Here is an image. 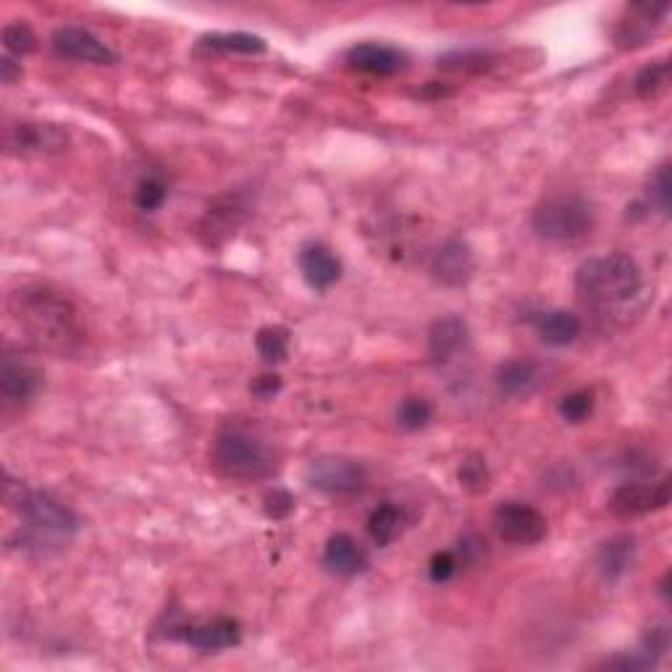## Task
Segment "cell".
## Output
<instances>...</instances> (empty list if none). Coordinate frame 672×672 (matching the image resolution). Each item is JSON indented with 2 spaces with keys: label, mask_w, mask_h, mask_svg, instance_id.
<instances>
[{
  "label": "cell",
  "mask_w": 672,
  "mask_h": 672,
  "mask_svg": "<svg viewBox=\"0 0 672 672\" xmlns=\"http://www.w3.org/2000/svg\"><path fill=\"white\" fill-rule=\"evenodd\" d=\"M0 76H3L5 84L16 82V76H22V67L11 56H3L0 58Z\"/></svg>",
  "instance_id": "35"
},
{
  "label": "cell",
  "mask_w": 672,
  "mask_h": 672,
  "mask_svg": "<svg viewBox=\"0 0 672 672\" xmlns=\"http://www.w3.org/2000/svg\"><path fill=\"white\" fill-rule=\"evenodd\" d=\"M182 638L187 644L192 646V649L197 651H224L231 649V646H237L242 641V631H239V623L231 617H216L211 620V623H200V625H190V628H184Z\"/></svg>",
  "instance_id": "16"
},
{
  "label": "cell",
  "mask_w": 672,
  "mask_h": 672,
  "mask_svg": "<svg viewBox=\"0 0 672 672\" xmlns=\"http://www.w3.org/2000/svg\"><path fill=\"white\" fill-rule=\"evenodd\" d=\"M457 481L460 487L468 491V494H483L489 489V465L481 455H468L460 463V470H457Z\"/></svg>",
  "instance_id": "26"
},
{
  "label": "cell",
  "mask_w": 672,
  "mask_h": 672,
  "mask_svg": "<svg viewBox=\"0 0 672 672\" xmlns=\"http://www.w3.org/2000/svg\"><path fill=\"white\" fill-rule=\"evenodd\" d=\"M670 478H662L657 483L631 481L615 489L610 500V509L617 518H636V515L655 513L664 509L670 504Z\"/></svg>",
  "instance_id": "10"
},
{
  "label": "cell",
  "mask_w": 672,
  "mask_h": 672,
  "mask_svg": "<svg viewBox=\"0 0 672 672\" xmlns=\"http://www.w3.org/2000/svg\"><path fill=\"white\" fill-rule=\"evenodd\" d=\"M255 350L266 363H284L289 355V332L284 326H263L255 336Z\"/></svg>",
  "instance_id": "24"
},
{
  "label": "cell",
  "mask_w": 672,
  "mask_h": 672,
  "mask_svg": "<svg viewBox=\"0 0 672 672\" xmlns=\"http://www.w3.org/2000/svg\"><path fill=\"white\" fill-rule=\"evenodd\" d=\"M53 50L58 56L71 58V61L98 63V67H108V63L119 61V56L100 37H95L93 32L82 27H58L53 32Z\"/></svg>",
  "instance_id": "12"
},
{
  "label": "cell",
  "mask_w": 672,
  "mask_h": 672,
  "mask_svg": "<svg viewBox=\"0 0 672 672\" xmlns=\"http://www.w3.org/2000/svg\"><path fill=\"white\" fill-rule=\"evenodd\" d=\"M649 197H651V205H657L659 213H662V216H668L670 197H672V182H670V166L668 164L659 166L655 171V177H651Z\"/></svg>",
  "instance_id": "31"
},
{
  "label": "cell",
  "mask_w": 672,
  "mask_h": 672,
  "mask_svg": "<svg viewBox=\"0 0 672 672\" xmlns=\"http://www.w3.org/2000/svg\"><path fill=\"white\" fill-rule=\"evenodd\" d=\"M9 308L40 350L53 355H74L80 350L84 339L80 313L63 295L35 284L16 289L9 297Z\"/></svg>",
  "instance_id": "1"
},
{
  "label": "cell",
  "mask_w": 672,
  "mask_h": 672,
  "mask_svg": "<svg viewBox=\"0 0 672 672\" xmlns=\"http://www.w3.org/2000/svg\"><path fill=\"white\" fill-rule=\"evenodd\" d=\"M347 63L352 69L363 71V74L392 76L405 69V53H399L397 48H389V45L360 43L347 50Z\"/></svg>",
  "instance_id": "17"
},
{
  "label": "cell",
  "mask_w": 672,
  "mask_h": 672,
  "mask_svg": "<svg viewBox=\"0 0 672 672\" xmlns=\"http://www.w3.org/2000/svg\"><path fill=\"white\" fill-rule=\"evenodd\" d=\"M580 319L571 310H547L536 319V332L549 347H567L580 336Z\"/></svg>",
  "instance_id": "21"
},
{
  "label": "cell",
  "mask_w": 672,
  "mask_h": 672,
  "mask_svg": "<svg viewBox=\"0 0 672 672\" xmlns=\"http://www.w3.org/2000/svg\"><path fill=\"white\" fill-rule=\"evenodd\" d=\"M641 268L625 252L588 257L575 271V292L593 308H617L641 292Z\"/></svg>",
  "instance_id": "3"
},
{
  "label": "cell",
  "mask_w": 672,
  "mask_h": 672,
  "mask_svg": "<svg viewBox=\"0 0 672 672\" xmlns=\"http://www.w3.org/2000/svg\"><path fill=\"white\" fill-rule=\"evenodd\" d=\"M5 496L22 518V549H35V552L61 549L80 531L76 515L48 491L9 483Z\"/></svg>",
  "instance_id": "2"
},
{
  "label": "cell",
  "mask_w": 672,
  "mask_h": 672,
  "mask_svg": "<svg viewBox=\"0 0 672 672\" xmlns=\"http://www.w3.org/2000/svg\"><path fill=\"white\" fill-rule=\"evenodd\" d=\"M636 554L638 547L633 536L628 533L612 536V539H607L597 552L599 573H602L607 580L623 578V575L633 567V562H636Z\"/></svg>",
  "instance_id": "19"
},
{
  "label": "cell",
  "mask_w": 672,
  "mask_h": 672,
  "mask_svg": "<svg viewBox=\"0 0 672 672\" xmlns=\"http://www.w3.org/2000/svg\"><path fill=\"white\" fill-rule=\"evenodd\" d=\"M668 84H670V63L657 61V63H649V67L641 69V74L636 76L633 87H636L638 98L655 100L664 93V89H668Z\"/></svg>",
  "instance_id": "25"
},
{
  "label": "cell",
  "mask_w": 672,
  "mask_h": 672,
  "mask_svg": "<svg viewBox=\"0 0 672 672\" xmlns=\"http://www.w3.org/2000/svg\"><path fill=\"white\" fill-rule=\"evenodd\" d=\"M491 526L502 541L518 547H533L547 539L549 523L539 509L526 502H502L491 515Z\"/></svg>",
  "instance_id": "8"
},
{
  "label": "cell",
  "mask_w": 672,
  "mask_h": 672,
  "mask_svg": "<svg viewBox=\"0 0 672 672\" xmlns=\"http://www.w3.org/2000/svg\"><path fill=\"white\" fill-rule=\"evenodd\" d=\"M531 229L547 242H575L591 235L593 208L580 195H552L533 208Z\"/></svg>",
  "instance_id": "5"
},
{
  "label": "cell",
  "mask_w": 672,
  "mask_h": 672,
  "mask_svg": "<svg viewBox=\"0 0 672 672\" xmlns=\"http://www.w3.org/2000/svg\"><path fill=\"white\" fill-rule=\"evenodd\" d=\"M3 145L9 155L19 158H35V155H56L69 147L67 129L45 121H14L5 127Z\"/></svg>",
  "instance_id": "7"
},
{
  "label": "cell",
  "mask_w": 672,
  "mask_h": 672,
  "mask_svg": "<svg viewBox=\"0 0 672 672\" xmlns=\"http://www.w3.org/2000/svg\"><path fill=\"white\" fill-rule=\"evenodd\" d=\"M297 263H300L302 279H305L313 289H319V292L332 289L341 276L339 257L321 242L305 244V248L300 250V255H297Z\"/></svg>",
  "instance_id": "15"
},
{
  "label": "cell",
  "mask_w": 672,
  "mask_h": 672,
  "mask_svg": "<svg viewBox=\"0 0 672 672\" xmlns=\"http://www.w3.org/2000/svg\"><path fill=\"white\" fill-rule=\"evenodd\" d=\"M502 397H528L539 386V365L533 360H507L494 373Z\"/></svg>",
  "instance_id": "20"
},
{
  "label": "cell",
  "mask_w": 672,
  "mask_h": 672,
  "mask_svg": "<svg viewBox=\"0 0 672 672\" xmlns=\"http://www.w3.org/2000/svg\"><path fill=\"white\" fill-rule=\"evenodd\" d=\"M295 513V496L287 489H274L266 496V515L271 520H287Z\"/></svg>",
  "instance_id": "32"
},
{
  "label": "cell",
  "mask_w": 672,
  "mask_h": 672,
  "mask_svg": "<svg viewBox=\"0 0 672 672\" xmlns=\"http://www.w3.org/2000/svg\"><path fill=\"white\" fill-rule=\"evenodd\" d=\"M168 197V187L160 177H145L137 182V190H134V205L140 211L153 213L158 208H164Z\"/></svg>",
  "instance_id": "29"
},
{
  "label": "cell",
  "mask_w": 672,
  "mask_h": 672,
  "mask_svg": "<svg viewBox=\"0 0 672 672\" xmlns=\"http://www.w3.org/2000/svg\"><path fill=\"white\" fill-rule=\"evenodd\" d=\"M323 567L334 575H358L368 567V554L350 533H334L323 549Z\"/></svg>",
  "instance_id": "18"
},
{
  "label": "cell",
  "mask_w": 672,
  "mask_h": 672,
  "mask_svg": "<svg viewBox=\"0 0 672 672\" xmlns=\"http://www.w3.org/2000/svg\"><path fill=\"white\" fill-rule=\"evenodd\" d=\"M244 218H248V200L239 192H226V195L213 200L205 211L203 221H200V237L211 248H218L226 239L235 237Z\"/></svg>",
  "instance_id": "11"
},
{
  "label": "cell",
  "mask_w": 672,
  "mask_h": 672,
  "mask_svg": "<svg viewBox=\"0 0 672 672\" xmlns=\"http://www.w3.org/2000/svg\"><path fill=\"white\" fill-rule=\"evenodd\" d=\"M197 50H205V53L255 56L266 50V40L257 35H248V32H224V35H205Z\"/></svg>",
  "instance_id": "22"
},
{
  "label": "cell",
  "mask_w": 672,
  "mask_h": 672,
  "mask_svg": "<svg viewBox=\"0 0 672 672\" xmlns=\"http://www.w3.org/2000/svg\"><path fill=\"white\" fill-rule=\"evenodd\" d=\"M211 463L231 481H266L279 470V457L268 442L244 425H226L213 439Z\"/></svg>",
  "instance_id": "4"
},
{
  "label": "cell",
  "mask_w": 672,
  "mask_h": 672,
  "mask_svg": "<svg viewBox=\"0 0 672 672\" xmlns=\"http://www.w3.org/2000/svg\"><path fill=\"white\" fill-rule=\"evenodd\" d=\"M434 418V407L423 397H407L397 407V423L407 431H420Z\"/></svg>",
  "instance_id": "27"
},
{
  "label": "cell",
  "mask_w": 672,
  "mask_h": 672,
  "mask_svg": "<svg viewBox=\"0 0 672 672\" xmlns=\"http://www.w3.org/2000/svg\"><path fill=\"white\" fill-rule=\"evenodd\" d=\"M470 332L460 315H444L431 323L429 328V358L436 365L455 363L460 355L468 352Z\"/></svg>",
  "instance_id": "13"
},
{
  "label": "cell",
  "mask_w": 672,
  "mask_h": 672,
  "mask_svg": "<svg viewBox=\"0 0 672 672\" xmlns=\"http://www.w3.org/2000/svg\"><path fill=\"white\" fill-rule=\"evenodd\" d=\"M279 389H281V379L276 376V373H263V376H257L250 384V392L261 399H271Z\"/></svg>",
  "instance_id": "34"
},
{
  "label": "cell",
  "mask_w": 672,
  "mask_h": 672,
  "mask_svg": "<svg viewBox=\"0 0 672 672\" xmlns=\"http://www.w3.org/2000/svg\"><path fill=\"white\" fill-rule=\"evenodd\" d=\"M43 386L40 368H35L27 360L5 355L3 368H0V394L5 405H22L35 397Z\"/></svg>",
  "instance_id": "14"
},
{
  "label": "cell",
  "mask_w": 672,
  "mask_h": 672,
  "mask_svg": "<svg viewBox=\"0 0 672 672\" xmlns=\"http://www.w3.org/2000/svg\"><path fill=\"white\" fill-rule=\"evenodd\" d=\"M3 48L9 56H29L37 50V35L27 22H14L3 27Z\"/></svg>",
  "instance_id": "28"
},
{
  "label": "cell",
  "mask_w": 672,
  "mask_h": 672,
  "mask_svg": "<svg viewBox=\"0 0 672 672\" xmlns=\"http://www.w3.org/2000/svg\"><path fill=\"white\" fill-rule=\"evenodd\" d=\"M399 528H403V513H399L397 504L392 502L381 504V507L373 509L371 518H368V533H371V539L376 541L379 547H389L399 536Z\"/></svg>",
  "instance_id": "23"
},
{
  "label": "cell",
  "mask_w": 672,
  "mask_h": 672,
  "mask_svg": "<svg viewBox=\"0 0 672 672\" xmlns=\"http://www.w3.org/2000/svg\"><path fill=\"white\" fill-rule=\"evenodd\" d=\"M308 483L321 494L332 496H345L355 494V491H363L368 483L365 468L352 457H339V455H323L315 457L305 470Z\"/></svg>",
  "instance_id": "6"
},
{
  "label": "cell",
  "mask_w": 672,
  "mask_h": 672,
  "mask_svg": "<svg viewBox=\"0 0 672 672\" xmlns=\"http://www.w3.org/2000/svg\"><path fill=\"white\" fill-rule=\"evenodd\" d=\"M431 276L442 284V287L460 289L465 284H470L476 274V255L473 248L460 237L444 239L439 248L431 252L429 261Z\"/></svg>",
  "instance_id": "9"
},
{
  "label": "cell",
  "mask_w": 672,
  "mask_h": 672,
  "mask_svg": "<svg viewBox=\"0 0 672 672\" xmlns=\"http://www.w3.org/2000/svg\"><path fill=\"white\" fill-rule=\"evenodd\" d=\"M457 573V557L455 552H436L429 562V578L434 584H447L452 575Z\"/></svg>",
  "instance_id": "33"
},
{
  "label": "cell",
  "mask_w": 672,
  "mask_h": 672,
  "mask_svg": "<svg viewBox=\"0 0 672 672\" xmlns=\"http://www.w3.org/2000/svg\"><path fill=\"white\" fill-rule=\"evenodd\" d=\"M593 392L591 389H578L565 394V397L560 399V416L562 420H567V423H584V420L593 412Z\"/></svg>",
  "instance_id": "30"
}]
</instances>
